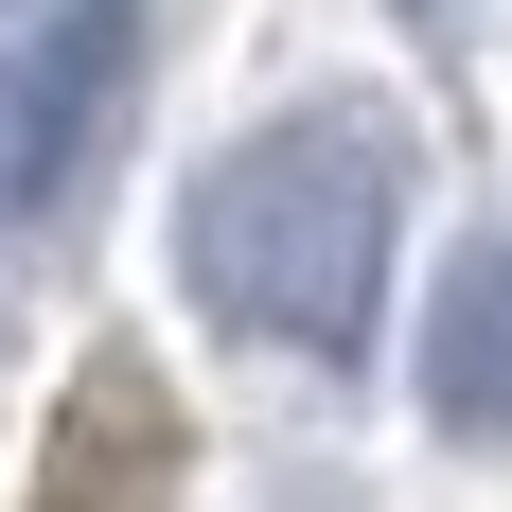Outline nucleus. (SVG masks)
Returning a JSON list of instances; mask_svg holds the SVG:
<instances>
[{"instance_id":"1","label":"nucleus","mask_w":512,"mask_h":512,"mask_svg":"<svg viewBox=\"0 0 512 512\" xmlns=\"http://www.w3.org/2000/svg\"><path fill=\"white\" fill-rule=\"evenodd\" d=\"M389 212H407L389 195V142H371L354 106H301V124H248L177 195V265L265 354H354L371 301H389Z\"/></svg>"},{"instance_id":"3","label":"nucleus","mask_w":512,"mask_h":512,"mask_svg":"<svg viewBox=\"0 0 512 512\" xmlns=\"http://www.w3.org/2000/svg\"><path fill=\"white\" fill-rule=\"evenodd\" d=\"M159 495H177V424H159V371H142V354H89V389H71V424H53L36 512H159Z\"/></svg>"},{"instance_id":"2","label":"nucleus","mask_w":512,"mask_h":512,"mask_svg":"<svg viewBox=\"0 0 512 512\" xmlns=\"http://www.w3.org/2000/svg\"><path fill=\"white\" fill-rule=\"evenodd\" d=\"M106 71H124V18H106V0H71V18H36V36H0V212L71 177Z\"/></svg>"},{"instance_id":"4","label":"nucleus","mask_w":512,"mask_h":512,"mask_svg":"<svg viewBox=\"0 0 512 512\" xmlns=\"http://www.w3.org/2000/svg\"><path fill=\"white\" fill-rule=\"evenodd\" d=\"M424 407L460 424V442H512V230L442 283V318H424Z\"/></svg>"}]
</instances>
